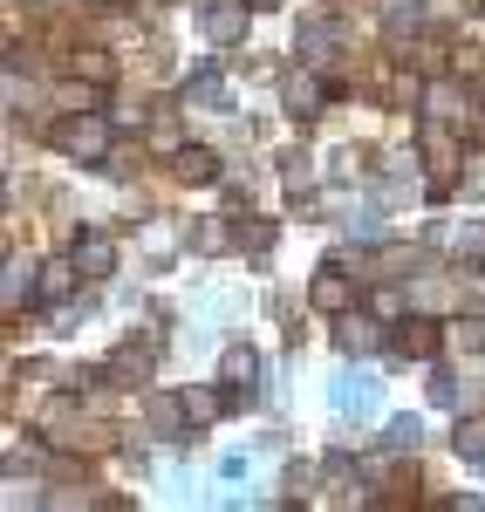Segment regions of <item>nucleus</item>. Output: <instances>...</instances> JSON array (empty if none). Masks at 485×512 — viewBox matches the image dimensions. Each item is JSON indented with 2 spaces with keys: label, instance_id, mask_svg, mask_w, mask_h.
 <instances>
[{
  "label": "nucleus",
  "instance_id": "nucleus-6",
  "mask_svg": "<svg viewBox=\"0 0 485 512\" xmlns=\"http://www.w3.org/2000/svg\"><path fill=\"white\" fill-rule=\"evenodd\" d=\"M69 253H76V267L89 280H103L110 267H117V239H110V233H76V246H69Z\"/></svg>",
  "mask_w": 485,
  "mask_h": 512
},
{
  "label": "nucleus",
  "instance_id": "nucleus-5",
  "mask_svg": "<svg viewBox=\"0 0 485 512\" xmlns=\"http://www.w3.org/2000/svg\"><path fill=\"white\" fill-rule=\"evenodd\" d=\"M199 28L212 41H240L246 35V0H205V7H199Z\"/></svg>",
  "mask_w": 485,
  "mask_h": 512
},
{
  "label": "nucleus",
  "instance_id": "nucleus-18",
  "mask_svg": "<svg viewBox=\"0 0 485 512\" xmlns=\"http://www.w3.org/2000/svg\"><path fill=\"white\" fill-rule=\"evenodd\" d=\"M226 403H233V396H219V390H185V417H192V424H212Z\"/></svg>",
  "mask_w": 485,
  "mask_h": 512
},
{
  "label": "nucleus",
  "instance_id": "nucleus-21",
  "mask_svg": "<svg viewBox=\"0 0 485 512\" xmlns=\"http://www.w3.org/2000/svg\"><path fill=\"white\" fill-rule=\"evenodd\" d=\"M240 246L246 253H267L274 246V219H240Z\"/></svg>",
  "mask_w": 485,
  "mask_h": 512
},
{
  "label": "nucleus",
  "instance_id": "nucleus-28",
  "mask_svg": "<svg viewBox=\"0 0 485 512\" xmlns=\"http://www.w3.org/2000/svg\"><path fill=\"white\" fill-rule=\"evenodd\" d=\"M246 7H281V0H246Z\"/></svg>",
  "mask_w": 485,
  "mask_h": 512
},
{
  "label": "nucleus",
  "instance_id": "nucleus-22",
  "mask_svg": "<svg viewBox=\"0 0 485 512\" xmlns=\"http://www.w3.org/2000/svg\"><path fill=\"white\" fill-rule=\"evenodd\" d=\"M458 458L485 465V424H479V417H472V424H458Z\"/></svg>",
  "mask_w": 485,
  "mask_h": 512
},
{
  "label": "nucleus",
  "instance_id": "nucleus-27",
  "mask_svg": "<svg viewBox=\"0 0 485 512\" xmlns=\"http://www.w3.org/2000/svg\"><path fill=\"white\" fill-rule=\"evenodd\" d=\"M281 178L287 185H308V158H281Z\"/></svg>",
  "mask_w": 485,
  "mask_h": 512
},
{
  "label": "nucleus",
  "instance_id": "nucleus-2",
  "mask_svg": "<svg viewBox=\"0 0 485 512\" xmlns=\"http://www.w3.org/2000/svg\"><path fill=\"white\" fill-rule=\"evenodd\" d=\"M328 403H335V417L363 424V417L383 410V383H376L369 369H342V376H335V390H328Z\"/></svg>",
  "mask_w": 485,
  "mask_h": 512
},
{
  "label": "nucleus",
  "instance_id": "nucleus-11",
  "mask_svg": "<svg viewBox=\"0 0 485 512\" xmlns=\"http://www.w3.org/2000/svg\"><path fill=\"white\" fill-rule=\"evenodd\" d=\"M69 76L89 82V89H103V82L117 76V62H110V48H76V55H69Z\"/></svg>",
  "mask_w": 485,
  "mask_h": 512
},
{
  "label": "nucleus",
  "instance_id": "nucleus-20",
  "mask_svg": "<svg viewBox=\"0 0 485 512\" xmlns=\"http://www.w3.org/2000/svg\"><path fill=\"white\" fill-rule=\"evenodd\" d=\"M410 164H417V158H404L397 171H383V178H376V192H383V198H410V192H417V178H410Z\"/></svg>",
  "mask_w": 485,
  "mask_h": 512
},
{
  "label": "nucleus",
  "instance_id": "nucleus-26",
  "mask_svg": "<svg viewBox=\"0 0 485 512\" xmlns=\"http://www.w3.org/2000/svg\"><path fill=\"white\" fill-rule=\"evenodd\" d=\"M151 424H158V431H171V424H178V403H171V396H158V403H151Z\"/></svg>",
  "mask_w": 485,
  "mask_h": 512
},
{
  "label": "nucleus",
  "instance_id": "nucleus-13",
  "mask_svg": "<svg viewBox=\"0 0 485 512\" xmlns=\"http://www.w3.org/2000/svg\"><path fill=\"white\" fill-rule=\"evenodd\" d=\"M335 335H342V349L369 355L376 342H383V321H376V315H342V321H335Z\"/></svg>",
  "mask_w": 485,
  "mask_h": 512
},
{
  "label": "nucleus",
  "instance_id": "nucleus-8",
  "mask_svg": "<svg viewBox=\"0 0 485 512\" xmlns=\"http://www.w3.org/2000/svg\"><path fill=\"white\" fill-rule=\"evenodd\" d=\"M335 48H342V21H328V14L301 21V55H308V62H328Z\"/></svg>",
  "mask_w": 485,
  "mask_h": 512
},
{
  "label": "nucleus",
  "instance_id": "nucleus-4",
  "mask_svg": "<svg viewBox=\"0 0 485 512\" xmlns=\"http://www.w3.org/2000/svg\"><path fill=\"white\" fill-rule=\"evenodd\" d=\"M281 96H287V110H294V117H322V110H328V82L315 76V62H308V69H294V76L281 82Z\"/></svg>",
  "mask_w": 485,
  "mask_h": 512
},
{
  "label": "nucleus",
  "instance_id": "nucleus-23",
  "mask_svg": "<svg viewBox=\"0 0 485 512\" xmlns=\"http://www.w3.org/2000/svg\"><path fill=\"white\" fill-rule=\"evenodd\" d=\"M349 239H356V246H376V239H383V219H376V212H356Z\"/></svg>",
  "mask_w": 485,
  "mask_h": 512
},
{
  "label": "nucleus",
  "instance_id": "nucleus-15",
  "mask_svg": "<svg viewBox=\"0 0 485 512\" xmlns=\"http://www.w3.org/2000/svg\"><path fill=\"white\" fill-rule=\"evenodd\" d=\"M76 280H89V274L76 267V253H62L55 267H41V287H35V294H41V301H62V294H69Z\"/></svg>",
  "mask_w": 485,
  "mask_h": 512
},
{
  "label": "nucleus",
  "instance_id": "nucleus-10",
  "mask_svg": "<svg viewBox=\"0 0 485 512\" xmlns=\"http://www.w3.org/2000/svg\"><path fill=\"white\" fill-rule=\"evenodd\" d=\"M178 96H185L192 110H226V76H219V69L205 62V69H199V76H192V82H185Z\"/></svg>",
  "mask_w": 485,
  "mask_h": 512
},
{
  "label": "nucleus",
  "instance_id": "nucleus-19",
  "mask_svg": "<svg viewBox=\"0 0 485 512\" xmlns=\"http://www.w3.org/2000/svg\"><path fill=\"white\" fill-rule=\"evenodd\" d=\"M417 444H424V424H417V417H397V424L383 431V451H417Z\"/></svg>",
  "mask_w": 485,
  "mask_h": 512
},
{
  "label": "nucleus",
  "instance_id": "nucleus-3",
  "mask_svg": "<svg viewBox=\"0 0 485 512\" xmlns=\"http://www.w3.org/2000/svg\"><path fill=\"white\" fill-rule=\"evenodd\" d=\"M424 171H431V192L458 185V137H445L438 117H424Z\"/></svg>",
  "mask_w": 485,
  "mask_h": 512
},
{
  "label": "nucleus",
  "instance_id": "nucleus-16",
  "mask_svg": "<svg viewBox=\"0 0 485 512\" xmlns=\"http://www.w3.org/2000/svg\"><path fill=\"white\" fill-rule=\"evenodd\" d=\"M397 355H410V362H431V355H438V321H404Z\"/></svg>",
  "mask_w": 485,
  "mask_h": 512
},
{
  "label": "nucleus",
  "instance_id": "nucleus-25",
  "mask_svg": "<svg viewBox=\"0 0 485 512\" xmlns=\"http://www.w3.org/2000/svg\"><path fill=\"white\" fill-rule=\"evenodd\" d=\"M431 403H445V410L458 403V383H451V369H438V376H431Z\"/></svg>",
  "mask_w": 485,
  "mask_h": 512
},
{
  "label": "nucleus",
  "instance_id": "nucleus-14",
  "mask_svg": "<svg viewBox=\"0 0 485 512\" xmlns=\"http://www.w3.org/2000/svg\"><path fill=\"white\" fill-rule=\"evenodd\" d=\"M253 376H260V355H253V349H226V383H233L226 396H233V410H240L246 396H253V390H246Z\"/></svg>",
  "mask_w": 485,
  "mask_h": 512
},
{
  "label": "nucleus",
  "instance_id": "nucleus-12",
  "mask_svg": "<svg viewBox=\"0 0 485 512\" xmlns=\"http://www.w3.org/2000/svg\"><path fill=\"white\" fill-rule=\"evenodd\" d=\"M35 287H41V280H35V267H28L21 253H7V280H0V301H7V315H14V308H21V301H28Z\"/></svg>",
  "mask_w": 485,
  "mask_h": 512
},
{
  "label": "nucleus",
  "instance_id": "nucleus-7",
  "mask_svg": "<svg viewBox=\"0 0 485 512\" xmlns=\"http://www.w3.org/2000/svg\"><path fill=\"white\" fill-rule=\"evenodd\" d=\"M424 110H431L438 123H465L472 96H465V82H431V89H424Z\"/></svg>",
  "mask_w": 485,
  "mask_h": 512
},
{
  "label": "nucleus",
  "instance_id": "nucleus-17",
  "mask_svg": "<svg viewBox=\"0 0 485 512\" xmlns=\"http://www.w3.org/2000/svg\"><path fill=\"white\" fill-rule=\"evenodd\" d=\"M315 308H328V315L349 308V274H342V267H322V274H315Z\"/></svg>",
  "mask_w": 485,
  "mask_h": 512
},
{
  "label": "nucleus",
  "instance_id": "nucleus-9",
  "mask_svg": "<svg viewBox=\"0 0 485 512\" xmlns=\"http://www.w3.org/2000/svg\"><path fill=\"white\" fill-rule=\"evenodd\" d=\"M171 171H178L185 185H212V178H219V158H212L205 144H178V151H171Z\"/></svg>",
  "mask_w": 485,
  "mask_h": 512
},
{
  "label": "nucleus",
  "instance_id": "nucleus-24",
  "mask_svg": "<svg viewBox=\"0 0 485 512\" xmlns=\"http://www.w3.org/2000/svg\"><path fill=\"white\" fill-rule=\"evenodd\" d=\"M192 246H199V253H219V246H226V226H212V219L192 226Z\"/></svg>",
  "mask_w": 485,
  "mask_h": 512
},
{
  "label": "nucleus",
  "instance_id": "nucleus-1",
  "mask_svg": "<svg viewBox=\"0 0 485 512\" xmlns=\"http://www.w3.org/2000/svg\"><path fill=\"white\" fill-rule=\"evenodd\" d=\"M55 151L76 158V164H110V117L76 110L69 123H55Z\"/></svg>",
  "mask_w": 485,
  "mask_h": 512
}]
</instances>
